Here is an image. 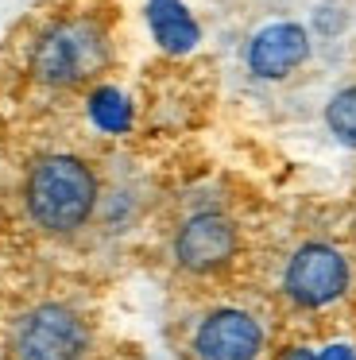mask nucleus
<instances>
[{
  "label": "nucleus",
  "mask_w": 356,
  "mask_h": 360,
  "mask_svg": "<svg viewBox=\"0 0 356 360\" xmlns=\"http://www.w3.org/2000/svg\"><path fill=\"white\" fill-rule=\"evenodd\" d=\"M170 264L190 279H213L229 271L240 252V221L217 194H190L170 221Z\"/></svg>",
  "instance_id": "obj_3"
},
{
  "label": "nucleus",
  "mask_w": 356,
  "mask_h": 360,
  "mask_svg": "<svg viewBox=\"0 0 356 360\" xmlns=\"http://www.w3.org/2000/svg\"><path fill=\"white\" fill-rule=\"evenodd\" d=\"M139 210H144V182H139V174L128 171V167H113V174L101 179L93 225L101 233H128L139 221Z\"/></svg>",
  "instance_id": "obj_8"
},
{
  "label": "nucleus",
  "mask_w": 356,
  "mask_h": 360,
  "mask_svg": "<svg viewBox=\"0 0 356 360\" xmlns=\"http://www.w3.org/2000/svg\"><path fill=\"white\" fill-rule=\"evenodd\" d=\"M325 124H329V132L341 143L356 148V86H348V89L329 97V105H325Z\"/></svg>",
  "instance_id": "obj_9"
},
{
  "label": "nucleus",
  "mask_w": 356,
  "mask_h": 360,
  "mask_svg": "<svg viewBox=\"0 0 356 360\" xmlns=\"http://www.w3.org/2000/svg\"><path fill=\"white\" fill-rule=\"evenodd\" d=\"M348 256L329 240H302L279 267V290L294 310H325L348 290Z\"/></svg>",
  "instance_id": "obj_6"
},
{
  "label": "nucleus",
  "mask_w": 356,
  "mask_h": 360,
  "mask_svg": "<svg viewBox=\"0 0 356 360\" xmlns=\"http://www.w3.org/2000/svg\"><path fill=\"white\" fill-rule=\"evenodd\" d=\"M229 66L240 89L271 105H298L337 70L317 47L310 16H294L283 8L252 12L240 32H232Z\"/></svg>",
  "instance_id": "obj_1"
},
{
  "label": "nucleus",
  "mask_w": 356,
  "mask_h": 360,
  "mask_svg": "<svg viewBox=\"0 0 356 360\" xmlns=\"http://www.w3.org/2000/svg\"><path fill=\"white\" fill-rule=\"evenodd\" d=\"M15 8H20V0H0V20H4V16H12Z\"/></svg>",
  "instance_id": "obj_10"
},
{
  "label": "nucleus",
  "mask_w": 356,
  "mask_h": 360,
  "mask_svg": "<svg viewBox=\"0 0 356 360\" xmlns=\"http://www.w3.org/2000/svg\"><path fill=\"white\" fill-rule=\"evenodd\" d=\"M263 326L244 306H213L190 329L193 360H260Z\"/></svg>",
  "instance_id": "obj_7"
},
{
  "label": "nucleus",
  "mask_w": 356,
  "mask_h": 360,
  "mask_svg": "<svg viewBox=\"0 0 356 360\" xmlns=\"http://www.w3.org/2000/svg\"><path fill=\"white\" fill-rule=\"evenodd\" d=\"M286 360H310V356H306V352H291Z\"/></svg>",
  "instance_id": "obj_11"
},
{
  "label": "nucleus",
  "mask_w": 356,
  "mask_h": 360,
  "mask_svg": "<svg viewBox=\"0 0 356 360\" xmlns=\"http://www.w3.org/2000/svg\"><path fill=\"white\" fill-rule=\"evenodd\" d=\"M101 198V174L89 159L74 151H46L35 155L23 171L20 202L31 229L54 240L77 236L85 225H93Z\"/></svg>",
  "instance_id": "obj_2"
},
{
  "label": "nucleus",
  "mask_w": 356,
  "mask_h": 360,
  "mask_svg": "<svg viewBox=\"0 0 356 360\" xmlns=\"http://www.w3.org/2000/svg\"><path fill=\"white\" fill-rule=\"evenodd\" d=\"M113 58L108 32L89 16L54 20L39 39L31 43V78L46 89H82L97 78Z\"/></svg>",
  "instance_id": "obj_4"
},
{
  "label": "nucleus",
  "mask_w": 356,
  "mask_h": 360,
  "mask_svg": "<svg viewBox=\"0 0 356 360\" xmlns=\"http://www.w3.org/2000/svg\"><path fill=\"white\" fill-rule=\"evenodd\" d=\"M333 352H337V356H333V360H348V356H341V352H345V349H333Z\"/></svg>",
  "instance_id": "obj_12"
},
{
  "label": "nucleus",
  "mask_w": 356,
  "mask_h": 360,
  "mask_svg": "<svg viewBox=\"0 0 356 360\" xmlns=\"http://www.w3.org/2000/svg\"><path fill=\"white\" fill-rule=\"evenodd\" d=\"M93 326L77 306L43 298L8 321V360H89Z\"/></svg>",
  "instance_id": "obj_5"
}]
</instances>
